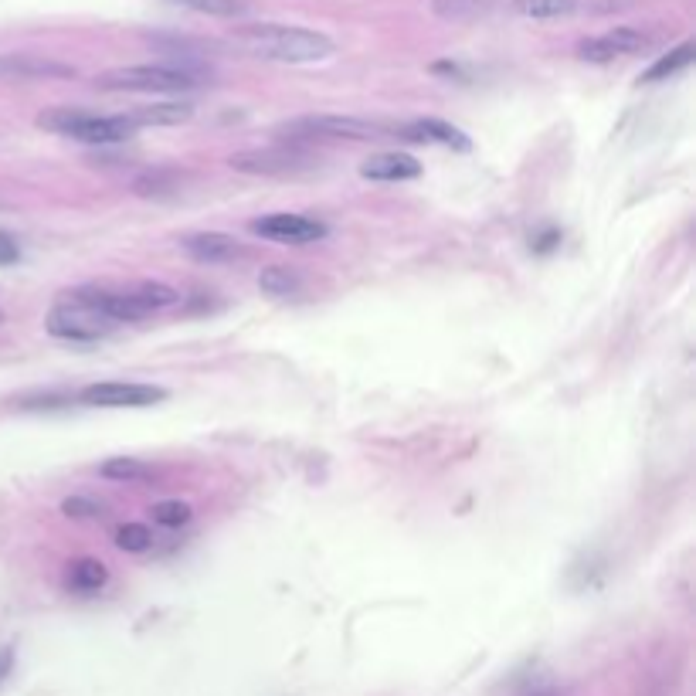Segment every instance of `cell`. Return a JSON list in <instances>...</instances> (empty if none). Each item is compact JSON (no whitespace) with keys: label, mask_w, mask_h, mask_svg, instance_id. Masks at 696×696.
<instances>
[{"label":"cell","mask_w":696,"mask_h":696,"mask_svg":"<svg viewBox=\"0 0 696 696\" xmlns=\"http://www.w3.org/2000/svg\"><path fill=\"white\" fill-rule=\"evenodd\" d=\"M99 476L102 479H113V483H136V479H146L150 476V466L140 459H126V455H119V459H106L99 466Z\"/></svg>","instance_id":"cell-19"},{"label":"cell","mask_w":696,"mask_h":696,"mask_svg":"<svg viewBox=\"0 0 696 696\" xmlns=\"http://www.w3.org/2000/svg\"><path fill=\"white\" fill-rule=\"evenodd\" d=\"M106 581H109V571H106V564L96 561V557H79V561H72L65 571V584L75 595H96V591L106 588Z\"/></svg>","instance_id":"cell-15"},{"label":"cell","mask_w":696,"mask_h":696,"mask_svg":"<svg viewBox=\"0 0 696 696\" xmlns=\"http://www.w3.org/2000/svg\"><path fill=\"white\" fill-rule=\"evenodd\" d=\"M496 0H432V11L442 21H472L493 11Z\"/></svg>","instance_id":"cell-18"},{"label":"cell","mask_w":696,"mask_h":696,"mask_svg":"<svg viewBox=\"0 0 696 696\" xmlns=\"http://www.w3.org/2000/svg\"><path fill=\"white\" fill-rule=\"evenodd\" d=\"M116 547L126 554H143L153 547V530L146 523H123L116 530Z\"/></svg>","instance_id":"cell-21"},{"label":"cell","mask_w":696,"mask_h":696,"mask_svg":"<svg viewBox=\"0 0 696 696\" xmlns=\"http://www.w3.org/2000/svg\"><path fill=\"white\" fill-rule=\"evenodd\" d=\"M45 330L51 337L68 340V343H96L102 337H109V333L116 330V323H109L106 316L92 313L89 306L75 303V299H65V303L51 306Z\"/></svg>","instance_id":"cell-4"},{"label":"cell","mask_w":696,"mask_h":696,"mask_svg":"<svg viewBox=\"0 0 696 696\" xmlns=\"http://www.w3.org/2000/svg\"><path fill=\"white\" fill-rule=\"evenodd\" d=\"M167 398L157 384H126V381H102L79 391V401L89 408H153Z\"/></svg>","instance_id":"cell-5"},{"label":"cell","mask_w":696,"mask_h":696,"mask_svg":"<svg viewBox=\"0 0 696 696\" xmlns=\"http://www.w3.org/2000/svg\"><path fill=\"white\" fill-rule=\"evenodd\" d=\"M693 62V41H683L680 48H673L669 55L659 58L656 65H649L646 72H642V82H663V79H673V75H680L686 65Z\"/></svg>","instance_id":"cell-17"},{"label":"cell","mask_w":696,"mask_h":696,"mask_svg":"<svg viewBox=\"0 0 696 696\" xmlns=\"http://www.w3.org/2000/svg\"><path fill=\"white\" fill-rule=\"evenodd\" d=\"M309 157L306 153H292V150H255V153H235L231 157V170L238 174H292V170L306 167Z\"/></svg>","instance_id":"cell-11"},{"label":"cell","mask_w":696,"mask_h":696,"mask_svg":"<svg viewBox=\"0 0 696 696\" xmlns=\"http://www.w3.org/2000/svg\"><path fill=\"white\" fill-rule=\"evenodd\" d=\"M45 79H75V65L34 58V55H0V82H45Z\"/></svg>","instance_id":"cell-9"},{"label":"cell","mask_w":696,"mask_h":696,"mask_svg":"<svg viewBox=\"0 0 696 696\" xmlns=\"http://www.w3.org/2000/svg\"><path fill=\"white\" fill-rule=\"evenodd\" d=\"M259 289L269 292V296L289 299L303 292V276L296 269H289V265H269V269L259 272Z\"/></svg>","instance_id":"cell-16"},{"label":"cell","mask_w":696,"mask_h":696,"mask_svg":"<svg viewBox=\"0 0 696 696\" xmlns=\"http://www.w3.org/2000/svg\"><path fill=\"white\" fill-rule=\"evenodd\" d=\"M38 126L48 133L68 136L75 143H89V146H113V143H126L136 133L126 116H99V113H85V109H48V113L38 116Z\"/></svg>","instance_id":"cell-3"},{"label":"cell","mask_w":696,"mask_h":696,"mask_svg":"<svg viewBox=\"0 0 696 696\" xmlns=\"http://www.w3.org/2000/svg\"><path fill=\"white\" fill-rule=\"evenodd\" d=\"M394 136H405V140H415V143H442V146H452V150H472V140L459 126L445 123V119H415L408 126H398Z\"/></svg>","instance_id":"cell-13"},{"label":"cell","mask_w":696,"mask_h":696,"mask_svg":"<svg viewBox=\"0 0 696 696\" xmlns=\"http://www.w3.org/2000/svg\"><path fill=\"white\" fill-rule=\"evenodd\" d=\"M177 4L191 7L197 14H208V17H242L248 11L245 0H177Z\"/></svg>","instance_id":"cell-22"},{"label":"cell","mask_w":696,"mask_h":696,"mask_svg":"<svg viewBox=\"0 0 696 696\" xmlns=\"http://www.w3.org/2000/svg\"><path fill=\"white\" fill-rule=\"evenodd\" d=\"M259 238L265 242H279V245H309V242H323L330 235V228L316 218H306V214H265V218H255L252 225Z\"/></svg>","instance_id":"cell-7"},{"label":"cell","mask_w":696,"mask_h":696,"mask_svg":"<svg viewBox=\"0 0 696 696\" xmlns=\"http://www.w3.org/2000/svg\"><path fill=\"white\" fill-rule=\"evenodd\" d=\"M17 259H21V245H17V238L7 235V231H0V269L14 265Z\"/></svg>","instance_id":"cell-26"},{"label":"cell","mask_w":696,"mask_h":696,"mask_svg":"<svg viewBox=\"0 0 696 696\" xmlns=\"http://www.w3.org/2000/svg\"><path fill=\"white\" fill-rule=\"evenodd\" d=\"M649 48V38L635 28H615V31H605L598 38H588L578 45V58L584 62H595V65H608L615 58H629V55H639V51Z\"/></svg>","instance_id":"cell-8"},{"label":"cell","mask_w":696,"mask_h":696,"mask_svg":"<svg viewBox=\"0 0 696 696\" xmlns=\"http://www.w3.org/2000/svg\"><path fill=\"white\" fill-rule=\"evenodd\" d=\"M578 0H513L517 14L534 17V21H551V17H564L574 11Z\"/></svg>","instance_id":"cell-20"},{"label":"cell","mask_w":696,"mask_h":696,"mask_svg":"<svg viewBox=\"0 0 696 696\" xmlns=\"http://www.w3.org/2000/svg\"><path fill=\"white\" fill-rule=\"evenodd\" d=\"M11 669H14V652L11 649H0V683L11 676Z\"/></svg>","instance_id":"cell-27"},{"label":"cell","mask_w":696,"mask_h":696,"mask_svg":"<svg viewBox=\"0 0 696 696\" xmlns=\"http://www.w3.org/2000/svg\"><path fill=\"white\" fill-rule=\"evenodd\" d=\"M153 523L157 527H167V530H177V527H184V523H191V506L187 503H180V500H163L153 506Z\"/></svg>","instance_id":"cell-23"},{"label":"cell","mask_w":696,"mask_h":696,"mask_svg":"<svg viewBox=\"0 0 696 696\" xmlns=\"http://www.w3.org/2000/svg\"><path fill=\"white\" fill-rule=\"evenodd\" d=\"M177 187H180L177 174H170V170H153V174H146V177L136 180L133 191L143 194V197H160V194L177 191Z\"/></svg>","instance_id":"cell-24"},{"label":"cell","mask_w":696,"mask_h":696,"mask_svg":"<svg viewBox=\"0 0 696 696\" xmlns=\"http://www.w3.org/2000/svg\"><path fill=\"white\" fill-rule=\"evenodd\" d=\"M180 248H184L187 259L201 262V265H221V262H235L245 259V248L235 242L225 231H197V235L180 238Z\"/></svg>","instance_id":"cell-10"},{"label":"cell","mask_w":696,"mask_h":696,"mask_svg":"<svg viewBox=\"0 0 696 696\" xmlns=\"http://www.w3.org/2000/svg\"><path fill=\"white\" fill-rule=\"evenodd\" d=\"M123 116L130 119L133 130H140V126H180L194 116V106L191 102H157V106H140Z\"/></svg>","instance_id":"cell-14"},{"label":"cell","mask_w":696,"mask_h":696,"mask_svg":"<svg viewBox=\"0 0 696 696\" xmlns=\"http://www.w3.org/2000/svg\"><path fill=\"white\" fill-rule=\"evenodd\" d=\"M201 82L204 72L194 65H126L96 79L102 92H191Z\"/></svg>","instance_id":"cell-2"},{"label":"cell","mask_w":696,"mask_h":696,"mask_svg":"<svg viewBox=\"0 0 696 696\" xmlns=\"http://www.w3.org/2000/svg\"><path fill=\"white\" fill-rule=\"evenodd\" d=\"M102 510H106V506L89 500V496H68V500L62 503L65 517H75V520H96V517H102Z\"/></svg>","instance_id":"cell-25"},{"label":"cell","mask_w":696,"mask_h":696,"mask_svg":"<svg viewBox=\"0 0 696 696\" xmlns=\"http://www.w3.org/2000/svg\"><path fill=\"white\" fill-rule=\"evenodd\" d=\"M292 133L299 136H320V140H381L388 136V126L371 123L360 116H303L292 123Z\"/></svg>","instance_id":"cell-6"},{"label":"cell","mask_w":696,"mask_h":696,"mask_svg":"<svg viewBox=\"0 0 696 696\" xmlns=\"http://www.w3.org/2000/svg\"><path fill=\"white\" fill-rule=\"evenodd\" d=\"M360 174L367 180H377V184H401V180L421 177V163L411 157V153L388 150V153H377V157L360 163Z\"/></svg>","instance_id":"cell-12"},{"label":"cell","mask_w":696,"mask_h":696,"mask_svg":"<svg viewBox=\"0 0 696 696\" xmlns=\"http://www.w3.org/2000/svg\"><path fill=\"white\" fill-rule=\"evenodd\" d=\"M235 41L252 55L286 65L323 62L333 55V41L326 34L296 28V24H248V28L235 31Z\"/></svg>","instance_id":"cell-1"}]
</instances>
